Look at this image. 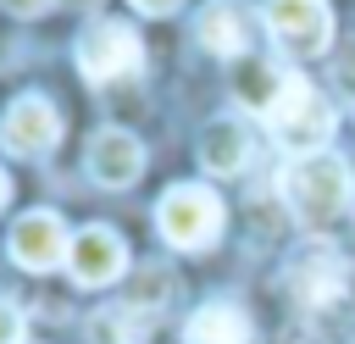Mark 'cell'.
Instances as JSON below:
<instances>
[{
    "mask_svg": "<svg viewBox=\"0 0 355 344\" xmlns=\"http://www.w3.org/2000/svg\"><path fill=\"white\" fill-rule=\"evenodd\" d=\"M349 183H355V178H349V161H344V155H333V150L294 155V161L283 166V178H277L283 205L294 211V222H300L305 233H322V227H333V222H338V211L355 200V189H349Z\"/></svg>",
    "mask_w": 355,
    "mask_h": 344,
    "instance_id": "cell-1",
    "label": "cell"
},
{
    "mask_svg": "<svg viewBox=\"0 0 355 344\" xmlns=\"http://www.w3.org/2000/svg\"><path fill=\"white\" fill-rule=\"evenodd\" d=\"M266 122H272L277 144L294 150V155H316V150H327V139H333V128H338L327 94H316V83L300 78V72H283V89H277Z\"/></svg>",
    "mask_w": 355,
    "mask_h": 344,
    "instance_id": "cell-2",
    "label": "cell"
},
{
    "mask_svg": "<svg viewBox=\"0 0 355 344\" xmlns=\"http://www.w3.org/2000/svg\"><path fill=\"white\" fill-rule=\"evenodd\" d=\"M222 216L227 211H222L216 189H205V183H172L161 194V205H155V227H161V239L172 250H205V244H216Z\"/></svg>",
    "mask_w": 355,
    "mask_h": 344,
    "instance_id": "cell-3",
    "label": "cell"
},
{
    "mask_svg": "<svg viewBox=\"0 0 355 344\" xmlns=\"http://www.w3.org/2000/svg\"><path fill=\"white\" fill-rule=\"evenodd\" d=\"M144 67V44L128 22L116 17H94L83 33H78V72L89 83H116V78H133Z\"/></svg>",
    "mask_w": 355,
    "mask_h": 344,
    "instance_id": "cell-4",
    "label": "cell"
},
{
    "mask_svg": "<svg viewBox=\"0 0 355 344\" xmlns=\"http://www.w3.org/2000/svg\"><path fill=\"white\" fill-rule=\"evenodd\" d=\"M266 33L288 55H327L333 50V6L327 0H266Z\"/></svg>",
    "mask_w": 355,
    "mask_h": 344,
    "instance_id": "cell-5",
    "label": "cell"
},
{
    "mask_svg": "<svg viewBox=\"0 0 355 344\" xmlns=\"http://www.w3.org/2000/svg\"><path fill=\"white\" fill-rule=\"evenodd\" d=\"M344 289H349V261H344L333 244H305V250L288 261V294H294L305 311L338 305Z\"/></svg>",
    "mask_w": 355,
    "mask_h": 344,
    "instance_id": "cell-6",
    "label": "cell"
},
{
    "mask_svg": "<svg viewBox=\"0 0 355 344\" xmlns=\"http://www.w3.org/2000/svg\"><path fill=\"white\" fill-rule=\"evenodd\" d=\"M67 272H72V283H83V289L116 283V277L128 272V244H122V233L105 227V222L78 227V233H72V250H67Z\"/></svg>",
    "mask_w": 355,
    "mask_h": 344,
    "instance_id": "cell-7",
    "label": "cell"
},
{
    "mask_svg": "<svg viewBox=\"0 0 355 344\" xmlns=\"http://www.w3.org/2000/svg\"><path fill=\"white\" fill-rule=\"evenodd\" d=\"M6 250H11V261H17L22 272H55V266L67 261L72 239H67V222H61L55 211H22V216L11 222Z\"/></svg>",
    "mask_w": 355,
    "mask_h": 344,
    "instance_id": "cell-8",
    "label": "cell"
},
{
    "mask_svg": "<svg viewBox=\"0 0 355 344\" xmlns=\"http://www.w3.org/2000/svg\"><path fill=\"white\" fill-rule=\"evenodd\" d=\"M55 139H61V111H55L44 94L11 100V111H6V122H0V144H6L11 155L39 161V155L55 150Z\"/></svg>",
    "mask_w": 355,
    "mask_h": 344,
    "instance_id": "cell-9",
    "label": "cell"
},
{
    "mask_svg": "<svg viewBox=\"0 0 355 344\" xmlns=\"http://www.w3.org/2000/svg\"><path fill=\"white\" fill-rule=\"evenodd\" d=\"M83 166H89V178L100 189H128L144 172V144L128 128H100L89 139V150H83Z\"/></svg>",
    "mask_w": 355,
    "mask_h": 344,
    "instance_id": "cell-10",
    "label": "cell"
},
{
    "mask_svg": "<svg viewBox=\"0 0 355 344\" xmlns=\"http://www.w3.org/2000/svg\"><path fill=\"white\" fill-rule=\"evenodd\" d=\"M194 39H200V50H211L222 61H239L250 50V11L239 0H211V6H200Z\"/></svg>",
    "mask_w": 355,
    "mask_h": 344,
    "instance_id": "cell-11",
    "label": "cell"
},
{
    "mask_svg": "<svg viewBox=\"0 0 355 344\" xmlns=\"http://www.w3.org/2000/svg\"><path fill=\"white\" fill-rule=\"evenodd\" d=\"M200 166L211 178H233L250 166V128L239 117H211L200 128Z\"/></svg>",
    "mask_w": 355,
    "mask_h": 344,
    "instance_id": "cell-12",
    "label": "cell"
},
{
    "mask_svg": "<svg viewBox=\"0 0 355 344\" xmlns=\"http://www.w3.org/2000/svg\"><path fill=\"white\" fill-rule=\"evenodd\" d=\"M183 344H255V322L233 300H205L183 322Z\"/></svg>",
    "mask_w": 355,
    "mask_h": 344,
    "instance_id": "cell-13",
    "label": "cell"
},
{
    "mask_svg": "<svg viewBox=\"0 0 355 344\" xmlns=\"http://www.w3.org/2000/svg\"><path fill=\"white\" fill-rule=\"evenodd\" d=\"M283 72H288V67H272V61L244 55V72L233 78V94L244 100V111L266 117V111H272V100H277V89H283Z\"/></svg>",
    "mask_w": 355,
    "mask_h": 344,
    "instance_id": "cell-14",
    "label": "cell"
},
{
    "mask_svg": "<svg viewBox=\"0 0 355 344\" xmlns=\"http://www.w3.org/2000/svg\"><path fill=\"white\" fill-rule=\"evenodd\" d=\"M83 338L89 344H139V311L133 305H100L83 322Z\"/></svg>",
    "mask_w": 355,
    "mask_h": 344,
    "instance_id": "cell-15",
    "label": "cell"
},
{
    "mask_svg": "<svg viewBox=\"0 0 355 344\" xmlns=\"http://www.w3.org/2000/svg\"><path fill=\"white\" fill-rule=\"evenodd\" d=\"M166 294H172V277H166V266H144L139 272V289H133V311H144V305H166Z\"/></svg>",
    "mask_w": 355,
    "mask_h": 344,
    "instance_id": "cell-16",
    "label": "cell"
},
{
    "mask_svg": "<svg viewBox=\"0 0 355 344\" xmlns=\"http://www.w3.org/2000/svg\"><path fill=\"white\" fill-rule=\"evenodd\" d=\"M0 344H22V311L11 300H0Z\"/></svg>",
    "mask_w": 355,
    "mask_h": 344,
    "instance_id": "cell-17",
    "label": "cell"
},
{
    "mask_svg": "<svg viewBox=\"0 0 355 344\" xmlns=\"http://www.w3.org/2000/svg\"><path fill=\"white\" fill-rule=\"evenodd\" d=\"M0 6H6L11 17H39V11H50L55 0H0Z\"/></svg>",
    "mask_w": 355,
    "mask_h": 344,
    "instance_id": "cell-18",
    "label": "cell"
},
{
    "mask_svg": "<svg viewBox=\"0 0 355 344\" xmlns=\"http://www.w3.org/2000/svg\"><path fill=\"white\" fill-rule=\"evenodd\" d=\"M128 6H139L144 17H172V11L183 6V0H128Z\"/></svg>",
    "mask_w": 355,
    "mask_h": 344,
    "instance_id": "cell-19",
    "label": "cell"
},
{
    "mask_svg": "<svg viewBox=\"0 0 355 344\" xmlns=\"http://www.w3.org/2000/svg\"><path fill=\"white\" fill-rule=\"evenodd\" d=\"M6 200H11V183H6V172H0V205H6Z\"/></svg>",
    "mask_w": 355,
    "mask_h": 344,
    "instance_id": "cell-20",
    "label": "cell"
}]
</instances>
